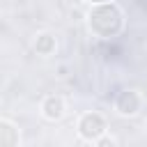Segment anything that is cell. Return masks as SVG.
Wrapping results in <instances>:
<instances>
[{
	"label": "cell",
	"instance_id": "cell-2",
	"mask_svg": "<svg viewBox=\"0 0 147 147\" xmlns=\"http://www.w3.org/2000/svg\"><path fill=\"white\" fill-rule=\"evenodd\" d=\"M106 129H108V124L101 113H85L78 119V136L85 142H96L106 133Z\"/></svg>",
	"mask_w": 147,
	"mask_h": 147
},
{
	"label": "cell",
	"instance_id": "cell-3",
	"mask_svg": "<svg viewBox=\"0 0 147 147\" xmlns=\"http://www.w3.org/2000/svg\"><path fill=\"white\" fill-rule=\"evenodd\" d=\"M140 108H142V96L136 90H122L115 99V110L122 117H133L140 113Z\"/></svg>",
	"mask_w": 147,
	"mask_h": 147
},
{
	"label": "cell",
	"instance_id": "cell-6",
	"mask_svg": "<svg viewBox=\"0 0 147 147\" xmlns=\"http://www.w3.org/2000/svg\"><path fill=\"white\" fill-rule=\"evenodd\" d=\"M18 142H21L18 129L9 119H0V145L2 147H16Z\"/></svg>",
	"mask_w": 147,
	"mask_h": 147
},
{
	"label": "cell",
	"instance_id": "cell-4",
	"mask_svg": "<svg viewBox=\"0 0 147 147\" xmlns=\"http://www.w3.org/2000/svg\"><path fill=\"white\" fill-rule=\"evenodd\" d=\"M67 113V106H64V99L57 96V94H48L44 101H41V115L48 119V122H57L62 119Z\"/></svg>",
	"mask_w": 147,
	"mask_h": 147
},
{
	"label": "cell",
	"instance_id": "cell-7",
	"mask_svg": "<svg viewBox=\"0 0 147 147\" xmlns=\"http://www.w3.org/2000/svg\"><path fill=\"white\" fill-rule=\"evenodd\" d=\"M94 145H96V147H115V145H117V140H115V138H110V136H101Z\"/></svg>",
	"mask_w": 147,
	"mask_h": 147
},
{
	"label": "cell",
	"instance_id": "cell-1",
	"mask_svg": "<svg viewBox=\"0 0 147 147\" xmlns=\"http://www.w3.org/2000/svg\"><path fill=\"white\" fill-rule=\"evenodd\" d=\"M87 25H90L92 34H96L101 39H110L122 32L124 14L115 2H96V5H92L90 14H87Z\"/></svg>",
	"mask_w": 147,
	"mask_h": 147
},
{
	"label": "cell",
	"instance_id": "cell-5",
	"mask_svg": "<svg viewBox=\"0 0 147 147\" xmlns=\"http://www.w3.org/2000/svg\"><path fill=\"white\" fill-rule=\"evenodd\" d=\"M32 48H34V53H37V55H41V57H48V55H53V53H55V48H57V41H55V37H53L51 32H39V34L34 37V44H32Z\"/></svg>",
	"mask_w": 147,
	"mask_h": 147
},
{
	"label": "cell",
	"instance_id": "cell-8",
	"mask_svg": "<svg viewBox=\"0 0 147 147\" xmlns=\"http://www.w3.org/2000/svg\"><path fill=\"white\" fill-rule=\"evenodd\" d=\"M87 2H92V5H96V2H113V0H87Z\"/></svg>",
	"mask_w": 147,
	"mask_h": 147
}]
</instances>
